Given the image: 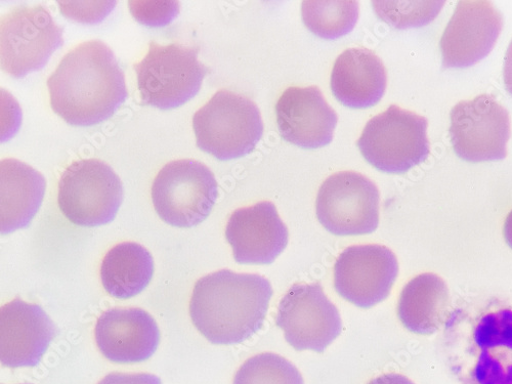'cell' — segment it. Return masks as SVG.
Masks as SVG:
<instances>
[{
  "mask_svg": "<svg viewBox=\"0 0 512 384\" xmlns=\"http://www.w3.org/2000/svg\"><path fill=\"white\" fill-rule=\"evenodd\" d=\"M443 353L458 384H512V301L481 296L453 309Z\"/></svg>",
  "mask_w": 512,
  "mask_h": 384,
  "instance_id": "cell-1",
  "label": "cell"
},
{
  "mask_svg": "<svg viewBox=\"0 0 512 384\" xmlns=\"http://www.w3.org/2000/svg\"><path fill=\"white\" fill-rule=\"evenodd\" d=\"M47 84L53 111L74 126L108 120L128 98L124 73L100 40L82 42L69 52Z\"/></svg>",
  "mask_w": 512,
  "mask_h": 384,
  "instance_id": "cell-2",
  "label": "cell"
},
{
  "mask_svg": "<svg viewBox=\"0 0 512 384\" xmlns=\"http://www.w3.org/2000/svg\"><path fill=\"white\" fill-rule=\"evenodd\" d=\"M270 282L229 270L197 281L190 315L198 331L213 345H238L262 329L270 307Z\"/></svg>",
  "mask_w": 512,
  "mask_h": 384,
  "instance_id": "cell-3",
  "label": "cell"
},
{
  "mask_svg": "<svg viewBox=\"0 0 512 384\" xmlns=\"http://www.w3.org/2000/svg\"><path fill=\"white\" fill-rule=\"evenodd\" d=\"M197 147L222 160L250 154L264 135L261 111L251 100L220 91L193 117Z\"/></svg>",
  "mask_w": 512,
  "mask_h": 384,
  "instance_id": "cell-4",
  "label": "cell"
},
{
  "mask_svg": "<svg viewBox=\"0 0 512 384\" xmlns=\"http://www.w3.org/2000/svg\"><path fill=\"white\" fill-rule=\"evenodd\" d=\"M428 126L426 118L392 105L368 121L357 146L380 172L403 175L428 159Z\"/></svg>",
  "mask_w": 512,
  "mask_h": 384,
  "instance_id": "cell-5",
  "label": "cell"
},
{
  "mask_svg": "<svg viewBox=\"0 0 512 384\" xmlns=\"http://www.w3.org/2000/svg\"><path fill=\"white\" fill-rule=\"evenodd\" d=\"M198 54V48L151 41L146 57L134 65L142 103L170 110L192 100L210 71L198 60Z\"/></svg>",
  "mask_w": 512,
  "mask_h": 384,
  "instance_id": "cell-6",
  "label": "cell"
},
{
  "mask_svg": "<svg viewBox=\"0 0 512 384\" xmlns=\"http://www.w3.org/2000/svg\"><path fill=\"white\" fill-rule=\"evenodd\" d=\"M219 185L211 170L194 159L167 163L158 173L152 200L159 218L177 228L204 222L215 206Z\"/></svg>",
  "mask_w": 512,
  "mask_h": 384,
  "instance_id": "cell-7",
  "label": "cell"
},
{
  "mask_svg": "<svg viewBox=\"0 0 512 384\" xmlns=\"http://www.w3.org/2000/svg\"><path fill=\"white\" fill-rule=\"evenodd\" d=\"M123 201V186L111 166L83 159L65 169L58 191L63 215L74 225L99 227L114 221Z\"/></svg>",
  "mask_w": 512,
  "mask_h": 384,
  "instance_id": "cell-8",
  "label": "cell"
},
{
  "mask_svg": "<svg viewBox=\"0 0 512 384\" xmlns=\"http://www.w3.org/2000/svg\"><path fill=\"white\" fill-rule=\"evenodd\" d=\"M63 44V28L44 7H17L0 22V64L14 78L44 68Z\"/></svg>",
  "mask_w": 512,
  "mask_h": 384,
  "instance_id": "cell-9",
  "label": "cell"
},
{
  "mask_svg": "<svg viewBox=\"0 0 512 384\" xmlns=\"http://www.w3.org/2000/svg\"><path fill=\"white\" fill-rule=\"evenodd\" d=\"M316 211L320 224L333 235L371 234L379 225V191L361 174L338 173L322 184Z\"/></svg>",
  "mask_w": 512,
  "mask_h": 384,
  "instance_id": "cell-10",
  "label": "cell"
},
{
  "mask_svg": "<svg viewBox=\"0 0 512 384\" xmlns=\"http://www.w3.org/2000/svg\"><path fill=\"white\" fill-rule=\"evenodd\" d=\"M450 121L451 144L459 158L474 163L506 158L510 117L493 96L459 102L451 110Z\"/></svg>",
  "mask_w": 512,
  "mask_h": 384,
  "instance_id": "cell-11",
  "label": "cell"
},
{
  "mask_svg": "<svg viewBox=\"0 0 512 384\" xmlns=\"http://www.w3.org/2000/svg\"><path fill=\"white\" fill-rule=\"evenodd\" d=\"M296 351L323 353L343 330L337 308L320 284H296L283 296L276 318Z\"/></svg>",
  "mask_w": 512,
  "mask_h": 384,
  "instance_id": "cell-12",
  "label": "cell"
},
{
  "mask_svg": "<svg viewBox=\"0 0 512 384\" xmlns=\"http://www.w3.org/2000/svg\"><path fill=\"white\" fill-rule=\"evenodd\" d=\"M398 274V260L389 248L352 246L338 256L334 266V287L349 303L369 309L387 300Z\"/></svg>",
  "mask_w": 512,
  "mask_h": 384,
  "instance_id": "cell-13",
  "label": "cell"
},
{
  "mask_svg": "<svg viewBox=\"0 0 512 384\" xmlns=\"http://www.w3.org/2000/svg\"><path fill=\"white\" fill-rule=\"evenodd\" d=\"M502 27L503 17L491 2H458L440 42L444 68H467L485 59Z\"/></svg>",
  "mask_w": 512,
  "mask_h": 384,
  "instance_id": "cell-14",
  "label": "cell"
},
{
  "mask_svg": "<svg viewBox=\"0 0 512 384\" xmlns=\"http://www.w3.org/2000/svg\"><path fill=\"white\" fill-rule=\"evenodd\" d=\"M226 238L241 265H271L285 250L289 233L272 202L264 201L232 213Z\"/></svg>",
  "mask_w": 512,
  "mask_h": 384,
  "instance_id": "cell-15",
  "label": "cell"
},
{
  "mask_svg": "<svg viewBox=\"0 0 512 384\" xmlns=\"http://www.w3.org/2000/svg\"><path fill=\"white\" fill-rule=\"evenodd\" d=\"M56 335L55 324L41 307L17 298L0 311V362L9 368L35 367Z\"/></svg>",
  "mask_w": 512,
  "mask_h": 384,
  "instance_id": "cell-16",
  "label": "cell"
},
{
  "mask_svg": "<svg viewBox=\"0 0 512 384\" xmlns=\"http://www.w3.org/2000/svg\"><path fill=\"white\" fill-rule=\"evenodd\" d=\"M276 115L280 136L292 145L311 150L332 142L338 122L336 112L315 85L287 89L277 102Z\"/></svg>",
  "mask_w": 512,
  "mask_h": 384,
  "instance_id": "cell-17",
  "label": "cell"
},
{
  "mask_svg": "<svg viewBox=\"0 0 512 384\" xmlns=\"http://www.w3.org/2000/svg\"><path fill=\"white\" fill-rule=\"evenodd\" d=\"M96 341L111 362L141 363L156 352L160 331L154 318L142 309H112L99 318Z\"/></svg>",
  "mask_w": 512,
  "mask_h": 384,
  "instance_id": "cell-18",
  "label": "cell"
},
{
  "mask_svg": "<svg viewBox=\"0 0 512 384\" xmlns=\"http://www.w3.org/2000/svg\"><path fill=\"white\" fill-rule=\"evenodd\" d=\"M386 67L367 49H350L335 61L330 87L338 102L352 109L377 105L387 90Z\"/></svg>",
  "mask_w": 512,
  "mask_h": 384,
  "instance_id": "cell-19",
  "label": "cell"
},
{
  "mask_svg": "<svg viewBox=\"0 0 512 384\" xmlns=\"http://www.w3.org/2000/svg\"><path fill=\"white\" fill-rule=\"evenodd\" d=\"M47 182L37 170L17 159L0 164V229L7 235L28 227L44 201Z\"/></svg>",
  "mask_w": 512,
  "mask_h": 384,
  "instance_id": "cell-20",
  "label": "cell"
},
{
  "mask_svg": "<svg viewBox=\"0 0 512 384\" xmlns=\"http://www.w3.org/2000/svg\"><path fill=\"white\" fill-rule=\"evenodd\" d=\"M449 307L450 292L446 282L436 274L424 273L403 288L398 315L410 332L431 335L445 325Z\"/></svg>",
  "mask_w": 512,
  "mask_h": 384,
  "instance_id": "cell-21",
  "label": "cell"
},
{
  "mask_svg": "<svg viewBox=\"0 0 512 384\" xmlns=\"http://www.w3.org/2000/svg\"><path fill=\"white\" fill-rule=\"evenodd\" d=\"M154 261L142 245L125 242L113 247L105 256L101 279L105 290L119 300L140 294L151 282Z\"/></svg>",
  "mask_w": 512,
  "mask_h": 384,
  "instance_id": "cell-22",
  "label": "cell"
},
{
  "mask_svg": "<svg viewBox=\"0 0 512 384\" xmlns=\"http://www.w3.org/2000/svg\"><path fill=\"white\" fill-rule=\"evenodd\" d=\"M303 21L315 35L324 39L343 37L355 28L359 19L357 2H313L302 5Z\"/></svg>",
  "mask_w": 512,
  "mask_h": 384,
  "instance_id": "cell-23",
  "label": "cell"
},
{
  "mask_svg": "<svg viewBox=\"0 0 512 384\" xmlns=\"http://www.w3.org/2000/svg\"><path fill=\"white\" fill-rule=\"evenodd\" d=\"M234 384H305L300 371L285 358L264 353L248 359L236 373Z\"/></svg>",
  "mask_w": 512,
  "mask_h": 384,
  "instance_id": "cell-24",
  "label": "cell"
},
{
  "mask_svg": "<svg viewBox=\"0 0 512 384\" xmlns=\"http://www.w3.org/2000/svg\"><path fill=\"white\" fill-rule=\"evenodd\" d=\"M445 2H373L379 19L389 25L405 29L428 25L442 10Z\"/></svg>",
  "mask_w": 512,
  "mask_h": 384,
  "instance_id": "cell-25",
  "label": "cell"
},
{
  "mask_svg": "<svg viewBox=\"0 0 512 384\" xmlns=\"http://www.w3.org/2000/svg\"><path fill=\"white\" fill-rule=\"evenodd\" d=\"M128 6L139 23L150 27L165 26L180 13L179 2H130Z\"/></svg>",
  "mask_w": 512,
  "mask_h": 384,
  "instance_id": "cell-26",
  "label": "cell"
},
{
  "mask_svg": "<svg viewBox=\"0 0 512 384\" xmlns=\"http://www.w3.org/2000/svg\"><path fill=\"white\" fill-rule=\"evenodd\" d=\"M61 13L68 19L81 23H98L112 11L116 3H69L58 2Z\"/></svg>",
  "mask_w": 512,
  "mask_h": 384,
  "instance_id": "cell-27",
  "label": "cell"
},
{
  "mask_svg": "<svg viewBox=\"0 0 512 384\" xmlns=\"http://www.w3.org/2000/svg\"><path fill=\"white\" fill-rule=\"evenodd\" d=\"M98 384H162L159 377L148 373L123 374L111 373Z\"/></svg>",
  "mask_w": 512,
  "mask_h": 384,
  "instance_id": "cell-28",
  "label": "cell"
},
{
  "mask_svg": "<svg viewBox=\"0 0 512 384\" xmlns=\"http://www.w3.org/2000/svg\"><path fill=\"white\" fill-rule=\"evenodd\" d=\"M503 77L505 89L512 96V40L510 41L504 59Z\"/></svg>",
  "mask_w": 512,
  "mask_h": 384,
  "instance_id": "cell-29",
  "label": "cell"
},
{
  "mask_svg": "<svg viewBox=\"0 0 512 384\" xmlns=\"http://www.w3.org/2000/svg\"><path fill=\"white\" fill-rule=\"evenodd\" d=\"M368 384H414V382L404 375L390 373L378 376L372 379Z\"/></svg>",
  "mask_w": 512,
  "mask_h": 384,
  "instance_id": "cell-30",
  "label": "cell"
},
{
  "mask_svg": "<svg viewBox=\"0 0 512 384\" xmlns=\"http://www.w3.org/2000/svg\"><path fill=\"white\" fill-rule=\"evenodd\" d=\"M503 235L507 245L512 249V210L508 213L505 220Z\"/></svg>",
  "mask_w": 512,
  "mask_h": 384,
  "instance_id": "cell-31",
  "label": "cell"
}]
</instances>
